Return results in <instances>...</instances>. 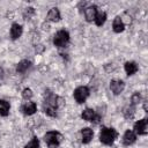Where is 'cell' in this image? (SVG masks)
Wrapping results in <instances>:
<instances>
[{
    "instance_id": "cell-1",
    "label": "cell",
    "mask_w": 148,
    "mask_h": 148,
    "mask_svg": "<svg viewBox=\"0 0 148 148\" xmlns=\"http://www.w3.org/2000/svg\"><path fill=\"white\" fill-rule=\"evenodd\" d=\"M57 99L58 96L54 95L50 89L44 91V102H43V111L50 117H57Z\"/></svg>"
},
{
    "instance_id": "cell-2",
    "label": "cell",
    "mask_w": 148,
    "mask_h": 148,
    "mask_svg": "<svg viewBox=\"0 0 148 148\" xmlns=\"http://www.w3.org/2000/svg\"><path fill=\"white\" fill-rule=\"evenodd\" d=\"M118 133L112 127H102L99 132V140L105 146H111L117 139Z\"/></svg>"
},
{
    "instance_id": "cell-3",
    "label": "cell",
    "mask_w": 148,
    "mask_h": 148,
    "mask_svg": "<svg viewBox=\"0 0 148 148\" xmlns=\"http://www.w3.org/2000/svg\"><path fill=\"white\" fill-rule=\"evenodd\" d=\"M64 136L61 133L57 131H49L44 135V141L49 146V148H58V146L62 142Z\"/></svg>"
},
{
    "instance_id": "cell-4",
    "label": "cell",
    "mask_w": 148,
    "mask_h": 148,
    "mask_svg": "<svg viewBox=\"0 0 148 148\" xmlns=\"http://www.w3.org/2000/svg\"><path fill=\"white\" fill-rule=\"evenodd\" d=\"M69 42V34L66 30H59L53 36V44L57 47H65Z\"/></svg>"
},
{
    "instance_id": "cell-5",
    "label": "cell",
    "mask_w": 148,
    "mask_h": 148,
    "mask_svg": "<svg viewBox=\"0 0 148 148\" xmlns=\"http://www.w3.org/2000/svg\"><path fill=\"white\" fill-rule=\"evenodd\" d=\"M89 94H90L89 88L86 87V86H81V87H77V88L74 90V94H73V95H74L75 101H76L79 104H82V103L86 102V99L88 98Z\"/></svg>"
},
{
    "instance_id": "cell-6",
    "label": "cell",
    "mask_w": 148,
    "mask_h": 148,
    "mask_svg": "<svg viewBox=\"0 0 148 148\" xmlns=\"http://www.w3.org/2000/svg\"><path fill=\"white\" fill-rule=\"evenodd\" d=\"M133 132L139 135H146L148 133V120L147 118H143L141 120H138L133 126Z\"/></svg>"
},
{
    "instance_id": "cell-7",
    "label": "cell",
    "mask_w": 148,
    "mask_h": 148,
    "mask_svg": "<svg viewBox=\"0 0 148 148\" xmlns=\"http://www.w3.org/2000/svg\"><path fill=\"white\" fill-rule=\"evenodd\" d=\"M21 111L25 116H32L37 111V105H36L35 102L28 101V102H25V103H23L21 105Z\"/></svg>"
},
{
    "instance_id": "cell-8",
    "label": "cell",
    "mask_w": 148,
    "mask_h": 148,
    "mask_svg": "<svg viewBox=\"0 0 148 148\" xmlns=\"http://www.w3.org/2000/svg\"><path fill=\"white\" fill-rule=\"evenodd\" d=\"M110 89L114 95H119L125 89V82L121 80H111L110 81Z\"/></svg>"
},
{
    "instance_id": "cell-9",
    "label": "cell",
    "mask_w": 148,
    "mask_h": 148,
    "mask_svg": "<svg viewBox=\"0 0 148 148\" xmlns=\"http://www.w3.org/2000/svg\"><path fill=\"white\" fill-rule=\"evenodd\" d=\"M135 140H136V134L132 130H127L123 135V145L124 146H131L135 142Z\"/></svg>"
},
{
    "instance_id": "cell-10",
    "label": "cell",
    "mask_w": 148,
    "mask_h": 148,
    "mask_svg": "<svg viewBox=\"0 0 148 148\" xmlns=\"http://www.w3.org/2000/svg\"><path fill=\"white\" fill-rule=\"evenodd\" d=\"M97 14V7L95 5H90L87 8H84V16L87 22H92Z\"/></svg>"
},
{
    "instance_id": "cell-11",
    "label": "cell",
    "mask_w": 148,
    "mask_h": 148,
    "mask_svg": "<svg viewBox=\"0 0 148 148\" xmlns=\"http://www.w3.org/2000/svg\"><path fill=\"white\" fill-rule=\"evenodd\" d=\"M22 31H23V28H22L21 24H18V23H13V24H12V28H10V32H9V34H10V38H12L13 40L20 38L21 35H22Z\"/></svg>"
},
{
    "instance_id": "cell-12",
    "label": "cell",
    "mask_w": 148,
    "mask_h": 148,
    "mask_svg": "<svg viewBox=\"0 0 148 148\" xmlns=\"http://www.w3.org/2000/svg\"><path fill=\"white\" fill-rule=\"evenodd\" d=\"M46 18H47V21H50V22H59L60 18H61V15H60L59 9H58L57 7L51 8V9L49 10L47 15H46Z\"/></svg>"
},
{
    "instance_id": "cell-13",
    "label": "cell",
    "mask_w": 148,
    "mask_h": 148,
    "mask_svg": "<svg viewBox=\"0 0 148 148\" xmlns=\"http://www.w3.org/2000/svg\"><path fill=\"white\" fill-rule=\"evenodd\" d=\"M112 29H113V31L117 32V34H120V32H123V31L125 30V24H124V22H123V20H121L120 16H116V17L113 18Z\"/></svg>"
},
{
    "instance_id": "cell-14",
    "label": "cell",
    "mask_w": 148,
    "mask_h": 148,
    "mask_svg": "<svg viewBox=\"0 0 148 148\" xmlns=\"http://www.w3.org/2000/svg\"><path fill=\"white\" fill-rule=\"evenodd\" d=\"M124 68H125L126 74L130 76V75H133V74H135V73L138 72L139 66H138V64L134 62V61H126L125 65H124Z\"/></svg>"
},
{
    "instance_id": "cell-15",
    "label": "cell",
    "mask_w": 148,
    "mask_h": 148,
    "mask_svg": "<svg viewBox=\"0 0 148 148\" xmlns=\"http://www.w3.org/2000/svg\"><path fill=\"white\" fill-rule=\"evenodd\" d=\"M81 136H82V143H89L94 136V132L89 127H84L81 130Z\"/></svg>"
},
{
    "instance_id": "cell-16",
    "label": "cell",
    "mask_w": 148,
    "mask_h": 148,
    "mask_svg": "<svg viewBox=\"0 0 148 148\" xmlns=\"http://www.w3.org/2000/svg\"><path fill=\"white\" fill-rule=\"evenodd\" d=\"M31 66V62L29 61V60H21L18 64H17V66H16V72L18 73V74H23V73H25L27 71H28V68Z\"/></svg>"
},
{
    "instance_id": "cell-17",
    "label": "cell",
    "mask_w": 148,
    "mask_h": 148,
    "mask_svg": "<svg viewBox=\"0 0 148 148\" xmlns=\"http://www.w3.org/2000/svg\"><path fill=\"white\" fill-rule=\"evenodd\" d=\"M123 114L126 119H133L134 118V114H135V106L130 104V105H126L123 110Z\"/></svg>"
},
{
    "instance_id": "cell-18",
    "label": "cell",
    "mask_w": 148,
    "mask_h": 148,
    "mask_svg": "<svg viewBox=\"0 0 148 148\" xmlns=\"http://www.w3.org/2000/svg\"><path fill=\"white\" fill-rule=\"evenodd\" d=\"M95 116H96V113H95V111L92 109H86L81 113V118L87 120V121H94Z\"/></svg>"
},
{
    "instance_id": "cell-19",
    "label": "cell",
    "mask_w": 148,
    "mask_h": 148,
    "mask_svg": "<svg viewBox=\"0 0 148 148\" xmlns=\"http://www.w3.org/2000/svg\"><path fill=\"white\" fill-rule=\"evenodd\" d=\"M9 109H10V104L5 99H0V116L7 117L9 113Z\"/></svg>"
},
{
    "instance_id": "cell-20",
    "label": "cell",
    "mask_w": 148,
    "mask_h": 148,
    "mask_svg": "<svg viewBox=\"0 0 148 148\" xmlns=\"http://www.w3.org/2000/svg\"><path fill=\"white\" fill-rule=\"evenodd\" d=\"M94 21H95L97 27H102L106 21V13L105 12H97L96 17H95Z\"/></svg>"
},
{
    "instance_id": "cell-21",
    "label": "cell",
    "mask_w": 148,
    "mask_h": 148,
    "mask_svg": "<svg viewBox=\"0 0 148 148\" xmlns=\"http://www.w3.org/2000/svg\"><path fill=\"white\" fill-rule=\"evenodd\" d=\"M24 148H39V140L37 139V136H34L25 146Z\"/></svg>"
},
{
    "instance_id": "cell-22",
    "label": "cell",
    "mask_w": 148,
    "mask_h": 148,
    "mask_svg": "<svg viewBox=\"0 0 148 148\" xmlns=\"http://www.w3.org/2000/svg\"><path fill=\"white\" fill-rule=\"evenodd\" d=\"M34 15H35V9H34L32 7H28V8H25L24 12H23V17H24L25 20H30Z\"/></svg>"
},
{
    "instance_id": "cell-23",
    "label": "cell",
    "mask_w": 148,
    "mask_h": 148,
    "mask_svg": "<svg viewBox=\"0 0 148 148\" xmlns=\"http://www.w3.org/2000/svg\"><path fill=\"white\" fill-rule=\"evenodd\" d=\"M141 102V95H140V92H134L133 95H132V97H131V104L132 105H136L138 103H140Z\"/></svg>"
},
{
    "instance_id": "cell-24",
    "label": "cell",
    "mask_w": 148,
    "mask_h": 148,
    "mask_svg": "<svg viewBox=\"0 0 148 148\" xmlns=\"http://www.w3.org/2000/svg\"><path fill=\"white\" fill-rule=\"evenodd\" d=\"M32 90L30 89V88H24L23 89V91H22V97L24 98V99H27V101H29L31 97H32Z\"/></svg>"
},
{
    "instance_id": "cell-25",
    "label": "cell",
    "mask_w": 148,
    "mask_h": 148,
    "mask_svg": "<svg viewBox=\"0 0 148 148\" xmlns=\"http://www.w3.org/2000/svg\"><path fill=\"white\" fill-rule=\"evenodd\" d=\"M143 110L146 112H148V104H147V102H143Z\"/></svg>"
},
{
    "instance_id": "cell-26",
    "label": "cell",
    "mask_w": 148,
    "mask_h": 148,
    "mask_svg": "<svg viewBox=\"0 0 148 148\" xmlns=\"http://www.w3.org/2000/svg\"><path fill=\"white\" fill-rule=\"evenodd\" d=\"M43 29H44V30H49V29H50V25H49L47 23H46V24L44 23V24H43Z\"/></svg>"
},
{
    "instance_id": "cell-27",
    "label": "cell",
    "mask_w": 148,
    "mask_h": 148,
    "mask_svg": "<svg viewBox=\"0 0 148 148\" xmlns=\"http://www.w3.org/2000/svg\"><path fill=\"white\" fill-rule=\"evenodd\" d=\"M2 77H3V69L0 67V80H1Z\"/></svg>"
}]
</instances>
